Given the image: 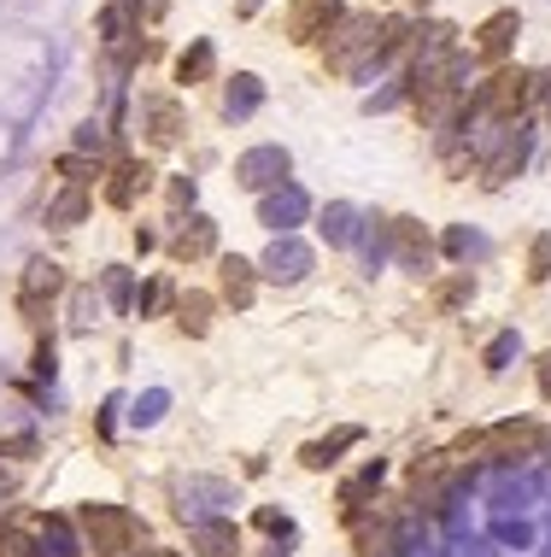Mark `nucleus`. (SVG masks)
Segmentation results:
<instances>
[{
    "mask_svg": "<svg viewBox=\"0 0 551 557\" xmlns=\"http://www.w3.org/2000/svg\"><path fill=\"white\" fill-rule=\"evenodd\" d=\"M323 53H329V71H340V77H370V71H381L387 65L381 18L376 12H340V24L323 36Z\"/></svg>",
    "mask_w": 551,
    "mask_h": 557,
    "instance_id": "f257e3e1",
    "label": "nucleus"
},
{
    "mask_svg": "<svg viewBox=\"0 0 551 557\" xmlns=\"http://www.w3.org/2000/svg\"><path fill=\"white\" fill-rule=\"evenodd\" d=\"M83 522V552L95 557H136V540H141V517L124 505H83L77 510Z\"/></svg>",
    "mask_w": 551,
    "mask_h": 557,
    "instance_id": "f03ea898",
    "label": "nucleus"
},
{
    "mask_svg": "<svg viewBox=\"0 0 551 557\" xmlns=\"http://www.w3.org/2000/svg\"><path fill=\"white\" fill-rule=\"evenodd\" d=\"M288 171H293L288 147H276V141H264V147H247V153L235 159V188L271 194L276 183H288Z\"/></svg>",
    "mask_w": 551,
    "mask_h": 557,
    "instance_id": "7ed1b4c3",
    "label": "nucleus"
},
{
    "mask_svg": "<svg viewBox=\"0 0 551 557\" xmlns=\"http://www.w3.org/2000/svg\"><path fill=\"white\" fill-rule=\"evenodd\" d=\"M475 100H481V112H493L499 124H511V117H523V107L534 100V71H499V77H487L475 88Z\"/></svg>",
    "mask_w": 551,
    "mask_h": 557,
    "instance_id": "20e7f679",
    "label": "nucleus"
},
{
    "mask_svg": "<svg viewBox=\"0 0 551 557\" xmlns=\"http://www.w3.org/2000/svg\"><path fill=\"white\" fill-rule=\"evenodd\" d=\"M223 505H235V487L217 475H188L183 487H176V517L188 522H205V517H223Z\"/></svg>",
    "mask_w": 551,
    "mask_h": 557,
    "instance_id": "39448f33",
    "label": "nucleus"
},
{
    "mask_svg": "<svg viewBox=\"0 0 551 557\" xmlns=\"http://www.w3.org/2000/svg\"><path fill=\"white\" fill-rule=\"evenodd\" d=\"M311 264H317V252H311L300 235H276V240H271V252L259 259V276L281 282V288H293V282H305V276H311Z\"/></svg>",
    "mask_w": 551,
    "mask_h": 557,
    "instance_id": "423d86ee",
    "label": "nucleus"
},
{
    "mask_svg": "<svg viewBox=\"0 0 551 557\" xmlns=\"http://www.w3.org/2000/svg\"><path fill=\"white\" fill-rule=\"evenodd\" d=\"M305 212H311V200H305L300 183H276L271 194H259V223L276 235H293L305 223Z\"/></svg>",
    "mask_w": 551,
    "mask_h": 557,
    "instance_id": "0eeeda50",
    "label": "nucleus"
},
{
    "mask_svg": "<svg viewBox=\"0 0 551 557\" xmlns=\"http://www.w3.org/2000/svg\"><path fill=\"white\" fill-rule=\"evenodd\" d=\"M487 451V458H499V463H523V458H534V446H540V429L528 423H499V429H487L481 441H475Z\"/></svg>",
    "mask_w": 551,
    "mask_h": 557,
    "instance_id": "6e6552de",
    "label": "nucleus"
},
{
    "mask_svg": "<svg viewBox=\"0 0 551 557\" xmlns=\"http://www.w3.org/2000/svg\"><path fill=\"white\" fill-rule=\"evenodd\" d=\"M528 141H534V129L523 124V117H516V124H504V141H499V153L481 164V176H487V183H493V188H499V183H511V176L528 164Z\"/></svg>",
    "mask_w": 551,
    "mask_h": 557,
    "instance_id": "1a4fd4ad",
    "label": "nucleus"
},
{
    "mask_svg": "<svg viewBox=\"0 0 551 557\" xmlns=\"http://www.w3.org/2000/svg\"><path fill=\"white\" fill-rule=\"evenodd\" d=\"M141 129H147L153 147H171V141H183L188 117H183V107H176L171 95H141Z\"/></svg>",
    "mask_w": 551,
    "mask_h": 557,
    "instance_id": "9d476101",
    "label": "nucleus"
},
{
    "mask_svg": "<svg viewBox=\"0 0 551 557\" xmlns=\"http://www.w3.org/2000/svg\"><path fill=\"white\" fill-rule=\"evenodd\" d=\"M340 24V0H293L288 7V36L293 41H323Z\"/></svg>",
    "mask_w": 551,
    "mask_h": 557,
    "instance_id": "9b49d317",
    "label": "nucleus"
},
{
    "mask_svg": "<svg viewBox=\"0 0 551 557\" xmlns=\"http://www.w3.org/2000/svg\"><path fill=\"white\" fill-rule=\"evenodd\" d=\"M217 252V223L205 212H188V223L171 235V259L176 264H193V259H212Z\"/></svg>",
    "mask_w": 551,
    "mask_h": 557,
    "instance_id": "f8f14e48",
    "label": "nucleus"
},
{
    "mask_svg": "<svg viewBox=\"0 0 551 557\" xmlns=\"http://www.w3.org/2000/svg\"><path fill=\"white\" fill-rule=\"evenodd\" d=\"M59 288H65V270H59L53 259H36L18 282V311L24 318H41V299H53Z\"/></svg>",
    "mask_w": 551,
    "mask_h": 557,
    "instance_id": "ddd939ff",
    "label": "nucleus"
},
{
    "mask_svg": "<svg viewBox=\"0 0 551 557\" xmlns=\"http://www.w3.org/2000/svg\"><path fill=\"white\" fill-rule=\"evenodd\" d=\"M188 546L200 557H241V529H235L229 517H205L188 529Z\"/></svg>",
    "mask_w": 551,
    "mask_h": 557,
    "instance_id": "4468645a",
    "label": "nucleus"
},
{
    "mask_svg": "<svg viewBox=\"0 0 551 557\" xmlns=\"http://www.w3.org/2000/svg\"><path fill=\"white\" fill-rule=\"evenodd\" d=\"M147 188H153V164L124 159V164L112 171V183H107V206H117V212H129V206H136Z\"/></svg>",
    "mask_w": 551,
    "mask_h": 557,
    "instance_id": "2eb2a0df",
    "label": "nucleus"
},
{
    "mask_svg": "<svg viewBox=\"0 0 551 557\" xmlns=\"http://www.w3.org/2000/svg\"><path fill=\"white\" fill-rule=\"evenodd\" d=\"M516 36H523V18H516V7L493 12V18H487L481 29H475V59H504Z\"/></svg>",
    "mask_w": 551,
    "mask_h": 557,
    "instance_id": "dca6fc26",
    "label": "nucleus"
},
{
    "mask_svg": "<svg viewBox=\"0 0 551 557\" xmlns=\"http://www.w3.org/2000/svg\"><path fill=\"white\" fill-rule=\"evenodd\" d=\"M393 252L405 270H428V259H435V240H428V230L416 218H393Z\"/></svg>",
    "mask_w": 551,
    "mask_h": 557,
    "instance_id": "f3484780",
    "label": "nucleus"
},
{
    "mask_svg": "<svg viewBox=\"0 0 551 557\" xmlns=\"http://www.w3.org/2000/svg\"><path fill=\"white\" fill-rule=\"evenodd\" d=\"M217 276H223V299H229L235 311H247L252 306V288H259V264L241 259V252H229V259L217 264Z\"/></svg>",
    "mask_w": 551,
    "mask_h": 557,
    "instance_id": "a211bd4d",
    "label": "nucleus"
},
{
    "mask_svg": "<svg viewBox=\"0 0 551 557\" xmlns=\"http://www.w3.org/2000/svg\"><path fill=\"white\" fill-rule=\"evenodd\" d=\"M176 329H183L188 341H205V335H212V294H200V288L176 294Z\"/></svg>",
    "mask_w": 551,
    "mask_h": 557,
    "instance_id": "6ab92c4d",
    "label": "nucleus"
},
{
    "mask_svg": "<svg viewBox=\"0 0 551 557\" xmlns=\"http://www.w3.org/2000/svg\"><path fill=\"white\" fill-rule=\"evenodd\" d=\"M259 107H264V83L252 77V71H241V77L223 88V117H229V124H241V117H252Z\"/></svg>",
    "mask_w": 551,
    "mask_h": 557,
    "instance_id": "aec40b11",
    "label": "nucleus"
},
{
    "mask_svg": "<svg viewBox=\"0 0 551 557\" xmlns=\"http://www.w3.org/2000/svg\"><path fill=\"white\" fill-rule=\"evenodd\" d=\"M359 441H364V429H335V434H323V441H311L300 451V463L305 470H329V463H340V451L359 446Z\"/></svg>",
    "mask_w": 551,
    "mask_h": 557,
    "instance_id": "412c9836",
    "label": "nucleus"
},
{
    "mask_svg": "<svg viewBox=\"0 0 551 557\" xmlns=\"http://www.w3.org/2000/svg\"><path fill=\"white\" fill-rule=\"evenodd\" d=\"M317 230H323L329 247H352V240H359V212H352L347 200H329V206H323V218H317Z\"/></svg>",
    "mask_w": 551,
    "mask_h": 557,
    "instance_id": "4be33fe9",
    "label": "nucleus"
},
{
    "mask_svg": "<svg viewBox=\"0 0 551 557\" xmlns=\"http://www.w3.org/2000/svg\"><path fill=\"white\" fill-rule=\"evenodd\" d=\"M381 475H387V463H381V458H370L359 475L340 481V505H347V510H364V499H376V493H381Z\"/></svg>",
    "mask_w": 551,
    "mask_h": 557,
    "instance_id": "5701e85b",
    "label": "nucleus"
},
{
    "mask_svg": "<svg viewBox=\"0 0 551 557\" xmlns=\"http://www.w3.org/2000/svg\"><path fill=\"white\" fill-rule=\"evenodd\" d=\"M440 247H446V259H458V264H481L487 259V252H493V247H487V235H475L469 230V223H452V230H446V240H440Z\"/></svg>",
    "mask_w": 551,
    "mask_h": 557,
    "instance_id": "b1692460",
    "label": "nucleus"
},
{
    "mask_svg": "<svg viewBox=\"0 0 551 557\" xmlns=\"http://www.w3.org/2000/svg\"><path fill=\"white\" fill-rule=\"evenodd\" d=\"M359 252H364V264H370V270H381V264H387V252H393V218H364Z\"/></svg>",
    "mask_w": 551,
    "mask_h": 557,
    "instance_id": "393cba45",
    "label": "nucleus"
},
{
    "mask_svg": "<svg viewBox=\"0 0 551 557\" xmlns=\"http://www.w3.org/2000/svg\"><path fill=\"white\" fill-rule=\"evenodd\" d=\"M212 71H217V48H212V41H188V48H183V59H176V83H205V77H212Z\"/></svg>",
    "mask_w": 551,
    "mask_h": 557,
    "instance_id": "a878e982",
    "label": "nucleus"
},
{
    "mask_svg": "<svg viewBox=\"0 0 551 557\" xmlns=\"http://www.w3.org/2000/svg\"><path fill=\"white\" fill-rule=\"evenodd\" d=\"M88 218V188H65V194H53L48 200V230H77V223Z\"/></svg>",
    "mask_w": 551,
    "mask_h": 557,
    "instance_id": "bb28decb",
    "label": "nucleus"
},
{
    "mask_svg": "<svg viewBox=\"0 0 551 557\" xmlns=\"http://www.w3.org/2000/svg\"><path fill=\"white\" fill-rule=\"evenodd\" d=\"M41 546H48V557H83V540L65 517H41Z\"/></svg>",
    "mask_w": 551,
    "mask_h": 557,
    "instance_id": "cd10ccee",
    "label": "nucleus"
},
{
    "mask_svg": "<svg viewBox=\"0 0 551 557\" xmlns=\"http://www.w3.org/2000/svg\"><path fill=\"white\" fill-rule=\"evenodd\" d=\"M469 299H475V276H469V270H452L446 282H435V306L440 311H458V306H469Z\"/></svg>",
    "mask_w": 551,
    "mask_h": 557,
    "instance_id": "c85d7f7f",
    "label": "nucleus"
},
{
    "mask_svg": "<svg viewBox=\"0 0 551 557\" xmlns=\"http://www.w3.org/2000/svg\"><path fill=\"white\" fill-rule=\"evenodd\" d=\"M100 288H107V306H117V311H129V306H136V276H129V264H107Z\"/></svg>",
    "mask_w": 551,
    "mask_h": 557,
    "instance_id": "c756f323",
    "label": "nucleus"
},
{
    "mask_svg": "<svg viewBox=\"0 0 551 557\" xmlns=\"http://www.w3.org/2000/svg\"><path fill=\"white\" fill-rule=\"evenodd\" d=\"M165 411H171V394H165V387H153V394H141V399H136V411H129V423H136V429H153Z\"/></svg>",
    "mask_w": 551,
    "mask_h": 557,
    "instance_id": "7c9ffc66",
    "label": "nucleus"
},
{
    "mask_svg": "<svg viewBox=\"0 0 551 557\" xmlns=\"http://www.w3.org/2000/svg\"><path fill=\"white\" fill-rule=\"evenodd\" d=\"M95 323H100V299H95V288H77V294H71V329L88 335Z\"/></svg>",
    "mask_w": 551,
    "mask_h": 557,
    "instance_id": "2f4dec72",
    "label": "nucleus"
},
{
    "mask_svg": "<svg viewBox=\"0 0 551 557\" xmlns=\"http://www.w3.org/2000/svg\"><path fill=\"white\" fill-rule=\"evenodd\" d=\"M53 171L65 176L71 188H88V176H100V159H88V153H65V159L53 164Z\"/></svg>",
    "mask_w": 551,
    "mask_h": 557,
    "instance_id": "473e14b6",
    "label": "nucleus"
},
{
    "mask_svg": "<svg viewBox=\"0 0 551 557\" xmlns=\"http://www.w3.org/2000/svg\"><path fill=\"white\" fill-rule=\"evenodd\" d=\"M165 306H171V282H165V276L141 282V294H136V311H141V318H159Z\"/></svg>",
    "mask_w": 551,
    "mask_h": 557,
    "instance_id": "72a5a7b5",
    "label": "nucleus"
},
{
    "mask_svg": "<svg viewBox=\"0 0 551 557\" xmlns=\"http://www.w3.org/2000/svg\"><path fill=\"white\" fill-rule=\"evenodd\" d=\"M252 522H259L271 540H281V546H293V534H300V529H293V517H281L276 505H259V517H252Z\"/></svg>",
    "mask_w": 551,
    "mask_h": 557,
    "instance_id": "f704fd0d",
    "label": "nucleus"
},
{
    "mask_svg": "<svg viewBox=\"0 0 551 557\" xmlns=\"http://www.w3.org/2000/svg\"><path fill=\"white\" fill-rule=\"evenodd\" d=\"M516 352H523V341H516V329H504V335H499L493 346H487V358H481V364L499 375V370H511V358H516Z\"/></svg>",
    "mask_w": 551,
    "mask_h": 557,
    "instance_id": "c9c22d12",
    "label": "nucleus"
},
{
    "mask_svg": "<svg viewBox=\"0 0 551 557\" xmlns=\"http://www.w3.org/2000/svg\"><path fill=\"white\" fill-rule=\"evenodd\" d=\"M124 29H129L124 7H100V41H124Z\"/></svg>",
    "mask_w": 551,
    "mask_h": 557,
    "instance_id": "e433bc0d",
    "label": "nucleus"
},
{
    "mask_svg": "<svg viewBox=\"0 0 551 557\" xmlns=\"http://www.w3.org/2000/svg\"><path fill=\"white\" fill-rule=\"evenodd\" d=\"M29 370H36V382H53V370H59V358H53V335H41V341H36V358H29Z\"/></svg>",
    "mask_w": 551,
    "mask_h": 557,
    "instance_id": "4c0bfd02",
    "label": "nucleus"
},
{
    "mask_svg": "<svg viewBox=\"0 0 551 557\" xmlns=\"http://www.w3.org/2000/svg\"><path fill=\"white\" fill-rule=\"evenodd\" d=\"M528 276H534V282L551 276V235H540V240L528 247Z\"/></svg>",
    "mask_w": 551,
    "mask_h": 557,
    "instance_id": "58836bf2",
    "label": "nucleus"
},
{
    "mask_svg": "<svg viewBox=\"0 0 551 557\" xmlns=\"http://www.w3.org/2000/svg\"><path fill=\"white\" fill-rule=\"evenodd\" d=\"M77 153H107V129H100V124H77Z\"/></svg>",
    "mask_w": 551,
    "mask_h": 557,
    "instance_id": "ea45409f",
    "label": "nucleus"
},
{
    "mask_svg": "<svg viewBox=\"0 0 551 557\" xmlns=\"http://www.w3.org/2000/svg\"><path fill=\"white\" fill-rule=\"evenodd\" d=\"M171 212H193V176H171Z\"/></svg>",
    "mask_w": 551,
    "mask_h": 557,
    "instance_id": "a19ab883",
    "label": "nucleus"
},
{
    "mask_svg": "<svg viewBox=\"0 0 551 557\" xmlns=\"http://www.w3.org/2000/svg\"><path fill=\"white\" fill-rule=\"evenodd\" d=\"M493 534L504 540V546H516V552L528 546V522H511V517H499V522H493Z\"/></svg>",
    "mask_w": 551,
    "mask_h": 557,
    "instance_id": "79ce46f5",
    "label": "nucleus"
},
{
    "mask_svg": "<svg viewBox=\"0 0 551 557\" xmlns=\"http://www.w3.org/2000/svg\"><path fill=\"white\" fill-rule=\"evenodd\" d=\"M117 411H124V399H107V405H100V417H95V429H100V441H112V429H117Z\"/></svg>",
    "mask_w": 551,
    "mask_h": 557,
    "instance_id": "37998d69",
    "label": "nucleus"
},
{
    "mask_svg": "<svg viewBox=\"0 0 551 557\" xmlns=\"http://www.w3.org/2000/svg\"><path fill=\"white\" fill-rule=\"evenodd\" d=\"M153 247H159V235H153V230H136V252H141V259H147Z\"/></svg>",
    "mask_w": 551,
    "mask_h": 557,
    "instance_id": "c03bdc74",
    "label": "nucleus"
},
{
    "mask_svg": "<svg viewBox=\"0 0 551 557\" xmlns=\"http://www.w3.org/2000/svg\"><path fill=\"white\" fill-rule=\"evenodd\" d=\"M540 394L551 399V352H540Z\"/></svg>",
    "mask_w": 551,
    "mask_h": 557,
    "instance_id": "a18cd8bd",
    "label": "nucleus"
},
{
    "mask_svg": "<svg viewBox=\"0 0 551 557\" xmlns=\"http://www.w3.org/2000/svg\"><path fill=\"white\" fill-rule=\"evenodd\" d=\"M259 7H264V0H235V12H241V18H252Z\"/></svg>",
    "mask_w": 551,
    "mask_h": 557,
    "instance_id": "49530a36",
    "label": "nucleus"
},
{
    "mask_svg": "<svg viewBox=\"0 0 551 557\" xmlns=\"http://www.w3.org/2000/svg\"><path fill=\"white\" fill-rule=\"evenodd\" d=\"M136 557H176V552H159V546H153V552H136Z\"/></svg>",
    "mask_w": 551,
    "mask_h": 557,
    "instance_id": "de8ad7c7",
    "label": "nucleus"
},
{
    "mask_svg": "<svg viewBox=\"0 0 551 557\" xmlns=\"http://www.w3.org/2000/svg\"><path fill=\"white\" fill-rule=\"evenodd\" d=\"M411 7H416V12H428V7H435V0H411Z\"/></svg>",
    "mask_w": 551,
    "mask_h": 557,
    "instance_id": "09e8293b",
    "label": "nucleus"
},
{
    "mask_svg": "<svg viewBox=\"0 0 551 557\" xmlns=\"http://www.w3.org/2000/svg\"><path fill=\"white\" fill-rule=\"evenodd\" d=\"M271 557H281V552H271Z\"/></svg>",
    "mask_w": 551,
    "mask_h": 557,
    "instance_id": "8fccbe9b",
    "label": "nucleus"
}]
</instances>
